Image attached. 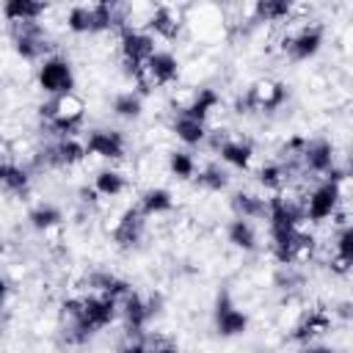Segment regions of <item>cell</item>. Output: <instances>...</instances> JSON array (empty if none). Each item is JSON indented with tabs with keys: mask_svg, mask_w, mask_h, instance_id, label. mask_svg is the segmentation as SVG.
<instances>
[{
	"mask_svg": "<svg viewBox=\"0 0 353 353\" xmlns=\"http://www.w3.org/2000/svg\"><path fill=\"white\" fill-rule=\"evenodd\" d=\"M36 83L39 88L47 94V97H55V94H66V91H74V69L66 58L61 55H47L36 72Z\"/></svg>",
	"mask_w": 353,
	"mask_h": 353,
	"instance_id": "277c9868",
	"label": "cell"
},
{
	"mask_svg": "<svg viewBox=\"0 0 353 353\" xmlns=\"http://www.w3.org/2000/svg\"><path fill=\"white\" fill-rule=\"evenodd\" d=\"M66 28L77 36H85V33H94V14H91V6L85 3H77L66 11Z\"/></svg>",
	"mask_w": 353,
	"mask_h": 353,
	"instance_id": "7402d4cb",
	"label": "cell"
},
{
	"mask_svg": "<svg viewBox=\"0 0 353 353\" xmlns=\"http://www.w3.org/2000/svg\"><path fill=\"white\" fill-rule=\"evenodd\" d=\"M229 204H232L234 215L248 218V221H265V215H268V199L259 193H251V190H237Z\"/></svg>",
	"mask_w": 353,
	"mask_h": 353,
	"instance_id": "5bb4252c",
	"label": "cell"
},
{
	"mask_svg": "<svg viewBox=\"0 0 353 353\" xmlns=\"http://www.w3.org/2000/svg\"><path fill=\"white\" fill-rule=\"evenodd\" d=\"M171 130H174V135H176L185 146H199V143H204V141H207V135H210L207 121L193 119V116H188V113H176V119H174Z\"/></svg>",
	"mask_w": 353,
	"mask_h": 353,
	"instance_id": "4fadbf2b",
	"label": "cell"
},
{
	"mask_svg": "<svg viewBox=\"0 0 353 353\" xmlns=\"http://www.w3.org/2000/svg\"><path fill=\"white\" fill-rule=\"evenodd\" d=\"M320 47H323V28L320 25H303L281 41V50L292 61H309L320 52Z\"/></svg>",
	"mask_w": 353,
	"mask_h": 353,
	"instance_id": "8992f818",
	"label": "cell"
},
{
	"mask_svg": "<svg viewBox=\"0 0 353 353\" xmlns=\"http://www.w3.org/2000/svg\"><path fill=\"white\" fill-rule=\"evenodd\" d=\"M226 240H229L234 248H240V251H256V243H259V237H256L254 221L234 215V218L226 223Z\"/></svg>",
	"mask_w": 353,
	"mask_h": 353,
	"instance_id": "2e32d148",
	"label": "cell"
},
{
	"mask_svg": "<svg viewBox=\"0 0 353 353\" xmlns=\"http://www.w3.org/2000/svg\"><path fill=\"white\" fill-rule=\"evenodd\" d=\"M196 185L204 188V190H210V193H221V190L229 188V174L221 165L210 163V165H204V168L196 171Z\"/></svg>",
	"mask_w": 353,
	"mask_h": 353,
	"instance_id": "44dd1931",
	"label": "cell"
},
{
	"mask_svg": "<svg viewBox=\"0 0 353 353\" xmlns=\"http://www.w3.org/2000/svg\"><path fill=\"white\" fill-rule=\"evenodd\" d=\"M345 201L342 182H334L323 176L306 196H303V218L312 223H325L328 218H336L339 204Z\"/></svg>",
	"mask_w": 353,
	"mask_h": 353,
	"instance_id": "7a4b0ae2",
	"label": "cell"
},
{
	"mask_svg": "<svg viewBox=\"0 0 353 353\" xmlns=\"http://www.w3.org/2000/svg\"><path fill=\"white\" fill-rule=\"evenodd\" d=\"M146 215L138 210V207H132V210H124L121 215H119V221L113 223V240L119 243V245H124V248H130V245H138L141 240H143V232H146Z\"/></svg>",
	"mask_w": 353,
	"mask_h": 353,
	"instance_id": "8fae6325",
	"label": "cell"
},
{
	"mask_svg": "<svg viewBox=\"0 0 353 353\" xmlns=\"http://www.w3.org/2000/svg\"><path fill=\"white\" fill-rule=\"evenodd\" d=\"M212 143L221 154V160L232 168H240V171H248L251 168V160H254V146L251 141H243V138H215L212 135Z\"/></svg>",
	"mask_w": 353,
	"mask_h": 353,
	"instance_id": "7c38bea8",
	"label": "cell"
},
{
	"mask_svg": "<svg viewBox=\"0 0 353 353\" xmlns=\"http://www.w3.org/2000/svg\"><path fill=\"white\" fill-rule=\"evenodd\" d=\"M174 193L165 190V188H149L141 193V201H138V210L146 215V218H160V215H168L174 210Z\"/></svg>",
	"mask_w": 353,
	"mask_h": 353,
	"instance_id": "9a60e30c",
	"label": "cell"
},
{
	"mask_svg": "<svg viewBox=\"0 0 353 353\" xmlns=\"http://www.w3.org/2000/svg\"><path fill=\"white\" fill-rule=\"evenodd\" d=\"M28 221H30L33 229H39V232H50V229H58V226L63 223V212H61L55 204L41 201V204H36V207L28 212Z\"/></svg>",
	"mask_w": 353,
	"mask_h": 353,
	"instance_id": "d6986e66",
	"label": "cell"
},
{
	"mask_svg": "<svg viewBox=\"0 0 353 353\" xmlns=\"http://www.w3.org/2000/svg\"><path fill=\"white\" fill-rule=\"evenodd\" d=\"M85 152L99 157V160H121L124 152H127V141L119 130H108V127H99V130H91L85 135Z\"/></svg>",
	"mask_w": 353,
	"mask_h": 353,
	"instance_id": "52a82bcc",
	"label": "cell"
},
{
	"mask_svg": "<svg viewBox=\"0 0 353 353\" xmlns=\"http://www.w3.org/2000/svg\"><path fill=\"white\" fill-rule=\"evenodd\" d=\"M215 328L223 336H234L248 328V314L232 301L229 292H221L215 301Z\"/></svg>",
	"mask_w": 353,
	"mask_h": 353,
	"instance_id": "9c48e42d",
	"label": "cell"
},
{
	"mask_svg": "<svg viewBox=\"0 0 353 353\" xmlns=\"http://www.w3.org/2000/svg\"><path fill=\"white\" fill-rule=\"evenodd\" d=\"M85 116V102L80 94L66 91V94H55L41 105V119L47 124V130L55 138H66V135H77L80 124Z\"/></svg>",
	"mask_w": 353,
	"mask_h": 353,
	"instance_id": "6da1fadb",
	"label": "cell"
},
{
	"mask_svg": "<svg viewBox=\"0 0 353 353\" xmlns=\"http://www.w3.org/2000/svg\"><path fill=\"white\" fill-rule=\"evenodd\" d=\"M110 110H113V116H119V119H138L141 110H143V94L135 91V88H132V91H121V94L113 97Z\"/></svg>",
	"mask_w": 353,
	"mask_h": 353,
	"instance_id": "ffe728a7",
	"label": "cell"
},
{
	"mask_svg": "<svg viewBox=\"0 0 353 353\" xmlns=\"http://www.w3.org/2000/svg\"><path fill=\"white\" fill-rule=\"evenodd\" d=\"M91 188L97 190L99 199H116V196H121L127 190V179L116 168H102V171H97Z\"/></svg>",
	"mask_w": 353,
	"mask_h": 353,
	"instance_id": "ac0fdd59",
	"label": "cell"
},
{
	"mask_svg": "<svg viewBox=\"0 0 353 353\" xmlns=\"http://www.w3.org/2000/svg\"><path fill=\"white\" fill-rule=\"evenodd\" d=\"M185 28V17L182 11H176L171 3H154V11L149 17V25L146 30L154 36V39H176Z\"/></svg>",
	"mask_w": 353,
	"mask_h": 353,
	"instance_id": "30bf717a",
	"label": "cell"
},
{
	"mask_svg": "<svg viewBox=\"0 0 353 353\" xmlns=\"http://www.w3.org/2000/svg\"><path fill=\"white\" fill-rule=\"evenodd\" d=\"M298 163L303 171L309 174H317V176H325L336 160H334V146L325 141V138H314V141H306L301 154H298Z\"/></svg>",
	"mask_w": 353,
	"mask_h": 353,
	"instance_id": "ba28073f",
	"label": "cell"
},
{
	"mask_svg": "<svg viewBox=\"0 0 353 353\" xmlns=\"http://www.w3.org/2000/svg\"><path fill=\"white\" fill-rule=\"evenodd\" d=\"M94 3H105V6H119L121 0H94Z\"/></svg>",
	"mask_w": 353,
	"mask_h": 353,
	"instance_id": "d4e9b609",
	"label": "cell"
},
{
	"mask_svg": "<svg viewBox=\"0 0 353 353\" xmlns=\"http://www.w3.org/2000/svg\"><path fill=\"white\" fill-rule=\"evenodd\" d=\"M47 3L44 0H3V17L14 25V22H33L41 19Z\"/></svg>",
	"mask_w": 353,
	"mask_h": 353,
	"instance_id": "e0dca14e",
	"label": "cell"
},
{
	"mask_svg": "<svg viewBox=\"0 0 353 353\" xmlns=\"http://www.w3.org/2000/svg\"><path fill=\"white\" fill-rule=\"evenodd\" d=\"M119 50L127 72L132 74L157 50V39L143 28H119Z\"/></svg>",
	"mask_w": 353,
	"mask_h": 353,
	"instance_id": "3957f363",
	"label": "cell"
},
{
	"mask_svg": "<svg viewBox=\"0 0 353 353\" xmlns=\"http://www.w3.org/2000/svg\"><path fill=\"white\" fill-rule=\"evenodd\" d=\"M168 171L176 179H193L196 171H199V163L190 152H171L168 154Z\"/></svg>",
	"mask_w": 353,
	"mask_h": 353,
	"instance_id": "603a6c76",
	"label": "cell"
},
{
	"mask_svg": "<svg viewBox=\"0 0 353 353\" xmlns=\"http://www.w3.org/2000/svg\"><path fill=\"white\" fill-rule=\"evenodd\" d=\"M6 295H8V284H6V279L0 276V306L6 303Z\"/></svg>",
	"mask_w": 353,
	"mask_h": 353,
	"instance_id": "cb8c5ba5",
	"label": "cell"
},
{
	"mask_svg": "<svg viewBox=\"0 0 353 353\" xmlns=\"http://www.w3.org/2000/svg\"><path fill=\"white\" fill-rule=\"evenodd\" d=\"M287 99V85L279 83V80H256L245 97L240 99V105H245L248 110H259V113H268V110H279Z\"/></svg>",
	"mask_w": 353,
	"mask_h": 353,
	"instance_id": "5b68a950",
	"label": "cell"
}]
</instances>
